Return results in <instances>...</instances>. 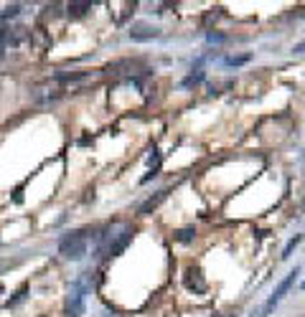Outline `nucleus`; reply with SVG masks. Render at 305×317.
Returning <instances> with one entry per match:
<instances>
[{
	"label": "nucleus",
	"mask_w": 305,
	"mask_h": 317,
	"mask_svg": "<svg viewBox=\"0 0 305 317\" xmlns=\"http://www.w3.org/2000/svg\"><path fill=\"white\" fill-rule=\"evenodd\" d=\"M0 295H3V284H0Z\"/></svg>",
	"instance_id": "18"
},
{
	"label": "nucleus",
	"mask_w": 305,
	"mask_h": 317,
	"mask_svg": "<svg viewBox=\"0 0 305 317\" xmlns=\"http://www.w3.org/2000/svg\"><path fill=\"white\" fill-rule=\"evenodd\" d=\"M18 41V33L15 31H8V28H0V59H3V54H5V49L10 46V43H15Z\"/></svg>",
	"instance_id": "7"
},
{
	"label": "nucleus",
	"mask_w": 305,
	"mask_h": 317,
	"mask_svg": "<svg viewBox=\"0 0 305 317\" xmlns=\"http://www.w3.org/2000/svg\"><path fill=\"white\" fill-rule=\"evenodd\" d=\"M89 8H92V3H69V15H72V18H79V15H84Z\"/></svg>",
	"instance_id": "9"
},
{
	"label": "nucleus",
	"mask_w": 305,
	"mask_h": 317,
	"mask_svg": "<svg viewBox=\"0 0 305 317\" xmlns=\"http://www.w3.org/2000/svg\"><path fill=\"white\" fill-rule=\"evenodd\" d=\"M196 236V231H193V226H186V229H181L178 234H176V239L181 241V244H188L191 239Z\"/></svg>",
	"instance_id": "11"
},
{
	"label": "nucleus",
	"mask_w": 305,
	"mask_h": 317,
	"mask_svg": "<svg viewBox=\"0 0 305 317\" xmlns=\"http://www.w3.org/2000/svg\"><path fill=\"white\" fill-rule=\"evenodd\" d=\"M249 56H229L227 59V66H239V63H247Z\"/></svg>",
	"instance_id": "14"
},
{
	"label": "nucleus",
	"mask_w": 305,
	"mask_h": 317,
	"mask_svg": "<svg viewBox=\"0 0 305 317\" xmlns=\"http://www.w3.org/2000/svg\"><path fill=\"white\" fill-rule=\"evenodd\" d=\"M295 54H305V41H300V43H295V49H293Z\"/></svg>",
	"instance_id": "16"
},
{
	"label": "nucleus",
	"mask_w": 305,
	"mask_h": 317,
	"mask_svg": "<svg viewBox=\"0 0 305 317\" xmlns=\"http://www.w3.org/2000/svg\"><path fill=\"white\" fill-rule=\"evenodd\" d=\"M18 13H20V5H18V3H13V5H8V8L3 10V18L8 20V18H15Z\"/></svg>",
	"instance_id": "13"
},
{
	"label": "nucleus",
	"mask_w": 305,
	"mask_h": 317,
	"mask_svg": "<svg viewBox=\"0 0 305 317\" xmlns=\"http://www.w3.org/2000/svg\"><path fill=\"white\" fill-rule=\"evenodd\" d=\"M81 312H84V289L76 282L72 284L69 297H67V317H81Z\"/></svg>",
	"instance_id": "4"
},
{
	"label": "nucleus",
	"mask_w": 305,
	"mask_h": 317,
	"mask_svg": "<svg viewBox=\"0 0 305 317\" xmlns=\"http://www.w3.org/2000/svg\"><path fill=\"white\" fill-rule=\"evenodd\" d=\"M133 241V226L130 223H117L102 236V254L104 256H117L120 252L127 249Z\"/></svg>",
	"instance_id": "1"
},
{
	"label": "nucleus",
	"mask_w": 305,
	"mask_h": 317,
	"mask_svg": "<svg viewBox=\"0 0 305 317\" xmlns=\"http://www.w3.org/2000/svg\"><path fill=\"white\" fill-rule=\"evenodd\" d=\"M298 274H300V269L295 266V269H293V271H290V274H288V277H285V279H282V282H280V284L275 287V292H272V297L267 300V305H265V307L259 310V315H257V317H267V315H272V310L277 307V302H280V300H282V297H285V295L290 292V287L295 284V279H298Z\"/></svg>",
	"instance_id": "3"
},
{
	"label": "nucleus",
	"mask_w": 305,
	"mask_h": 317,
	"mask_svg": "<svg viewBox=\"0 0 305 317\" xmlns=\"http://www.w3.org/2000/svg\"><path fill=\"white\" fill-rule=\"evenodd\" d=\"M201 79H204V74H201V71H199V74H196V76H188V79H186V81H183V86H191V84H199V81H201Z\"/></svg>",
	"instance_id": "15"
},
{
	"label": "nucleus",
	"mask_w": 305,
	"mask_h": 317,
	"mask_svg": "<svg viewBox=\"0 0 305 317\" xmlns=\"http://www.w3.org/2000/svg\"><path fill=\"white\" fill-rule=\"evenodd\" d=\"M303 289H305V282H303Z\"/></svg>",
	"instance_id": "19"
},
{
	"label": "nucleus",
	"mask_w": 305,
	"mask_h": 317,
	"mask_svg": "<svg viewBox=\"0 0 305 317\" xmlns=\"http://www.w3.org/2000/svg\"><path fill=\"white\" fill-rule=\"evenodd\" d=\"M158 33H160L158 28L145 26V23H138V26H133V31H130V38H133V41H148V38H155Z\"/></svg>",
	"instance_id": "6"
},
{
	"label": "nucleus",
	"mask_w": 305,
	"mask_h": 317,
	"mask_svg": "<svg viewBox=\"0 0 305 317\" xmlns=\"http://www.w3.org/2000/svg\"><path fill=\"white\" fill-rule=\"evenodd\" d=\"M300 241H303V234H298V236H295V239H290V241H288V246H285V249H282V259H288V256H290V254H293V249H295V246H298V244H300Z\"/></svg>",
	"instance_id": "12"
},
{
	"label": "nucleus",
	"mask_w": 305,
	"mask_h": 317,
	"mask_svg": "<svg viewBox=\"0 0 305 317\" xmlns=\"http://www.w3.org/2000/svg\"><path fill=\"white\" fill-rule=\"evenodd\" d=\"M165 195H168V190H160L158 195H152V198H148V200L143 203V208H140V216H148L150 211H155V208H158V203H160V200H163Z\"/></svg>",
	"instance_id": "8"
},
{
	"label": "nucleus",
	"mask_w": 305,
	"mask_h": 317,
	"mask_svg": "<svg viewBox=\"0 0 305 317\" xmlns=\"http://www.w3.org/2000/svg\"><path fill=\"white\" fill-rule=\"evenodd\" d=\"M59 252L64 254L67 259L79 261V259L86 254V236H84V231H72V234H67V236L59 241Z\"/></svg>",
	"instance_id": "2"
},
{
	"label": "nucleus",
	"mask_w": 305,
	"mask_h": 317,
	"mask_svg": "<svg viewBox=\"0 0 305 317\" xmlns=\"http://www.w3.org/2000/svg\"><path fill=\"white\" fill-rule=\"evenodd\" d=\"M209 41H224L222 33H209Z\"/></svg>",
	"instance_id": "17"
},
{
	"label": "nucleus",
	"mask_w": 305,
	"mask_h": 317,
	"mask_svg": "<svg viewBox=\"0 0 305 317\" xmlns=\"http://www.w3.org/2000/svg\"><path fill=\"white\" fill-rule=\"evenodd\" d=\"M183 284H186L191 292H196V295H204V292H206V282L201 279V271H199V269H188L186 277H183Z\"/></svg>",
	"instance_id": "5"
},
{
	"label": "nucleus",
	"mask_w": 305,
	"mask_h": 317,
	"mask_svg": "<svg viewBox=\"0 0 305 317\" xmlns=\"http://www.w3.org/2000/svg\"><path fill=\"white\" fill-rule=\"evenodd\" d=\"M26 292H28V284H23V287H20V289H18V292H15V295H13V297L5 302V307L10 310V307H15L18 302H23V300H26Z\"/></svg>",
	"instance_id": "10"
}]
</instances>
